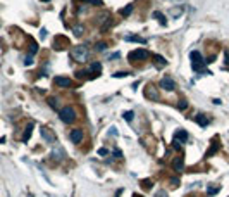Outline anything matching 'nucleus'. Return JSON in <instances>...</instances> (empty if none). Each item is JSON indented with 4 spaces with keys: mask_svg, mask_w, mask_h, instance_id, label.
I'll use <instances>...</instances> for the list:
<instances>
[{
    "mask_svg": "<svg viewBox=\"0 0 229 197\" xmlns=\"http://www.w3.org/2000/svg\"><path fill=\"white\" fill-rule=\"evenodd\" d=\"M72 57L78 61V62H86L88 57H90L88 47H86V45H78V47H74L72 48Z\"/></svg>",
    "mask_w": 229,
    "mask_h": 197,
    "instance_id": "1",
    "label": "nucleus"
},
{
    "mask_svg": "<svg viewBox=\"0 0 229 197\" xmlns=\"http://www.w3.org/2000/svg\"><path fill=\"white\" fill-rule=\"evenodd\" d=\"M60 119H62V123H66V125H71V123L76 119V111H74L71 106H66V107L60 109Z\"/></svg>",
    "mask_w": 229,
    "mask_h": 197,
    "instance_id": "2",
    "label": "nucleus"
},
{
    "mask_svg": "<svg viewBox=\"0 0 229 197\" xmlns=\"http://www.w3.org/2000/svg\"><path fill=\"white\" fill-rule=\"evenodd\" d=\"M189 57H191V66L195 71H205V67H203V59L202 56H200V52H196V50H193L191 54H189ZM207 75H210L208 71H205Z\"/></svg>",
    "mask_w": 229,
    "mask_h": 197,
    "instance_id": "3",
    "label": "nucleus"
},
{
    "mask_svg": "<svg viewBox=\"0 0 229 197\" xmlns=\"http://www.w3.org/2000/svg\"><path fill=\"white\" fill-rule=\"evenodd\" d=\"M129 61L131 62H136V61H145L147 57H150V52L148 50H145V48H136V50H133V52H129Z\"/></svg>",
    "mask_w": 229,
    "mask_h": 197,
    "instance_id": "4",
    "label": "nucleus"
},
{
    "mask_svg": "<svg viewBox=\"0 0 229 197\" xmlns=\"http://www.w3.org/2000/svg\"><path fill=\"white\" fill-rule=\"evenodd\" d=\"M145 97H147V99H150V101H153V102L160 101V93H159V88H155L153 85H148L147 88H145Z\"/></svg>",
    "mask_w": 229,
    "mask_h": 197,
    "instance_id": "5",
    "label": "nucleus"
},
{
    "mask_svg": "<svg viewBox=\"0 0 229 197\" xmlns=\"http://www.w3.org/2000/svg\"><path fill=\"white\" fill-rule=\"evenodd\" d=\"M69 138H71L72 144H81L83 138H85V133H83V130H79V128H74V130H71Z\"/></svg>",
    "mask_w": 229,
    "mask_h": 197,
    "instance_id": "6",
    "label": "nucleus"
},
{
    "mask_svg": "<svg viewBox=\"0 0 229 197\" xmlns=\"http://www.w3.org/2000/svg\"><path fill=\"white\" fill-rule=\"evenodd\" d=\"M160 88L167 90V92H172V90L176 88V83H174L172 78H169V76H164V78L160 80Z\"/></svg>",
    "mask_w": 229,
    "mask_h": 197,
    "instance_id": "7",
    "label": "nucleus"
},
{
    "mask_svg": "<svg viewBox=\"0 0 229 197\" xmlns=\"http://www.w3.org/2000/svg\"><path fill=\"white\" fill-rule=\"evenodd\" d=\"M54 81H55V85L57 86H66V88H69L71 85H72V81H71L69 78H66V76H55V80H54Z\"/></svg>",
    "mask_w": 229,
    "mask_h": 197,
    "instance_id": "8",
    "label": "nucleus"
},
{
    "mask_svg": "<svg viewBox=\"0 0 229 197\" xmlns=\"http://www.w3.org/2000/svg\"><path fill=\"white\" fill-rule=\"evenodd\" d=\"M174 140L179 142V144L186 142V140H188V131H185V130H177L176 133H174Z\"/></svg>",
    "mask_w": 229,
    "mask_h": 197,
    "instance_id": "9",
    "label": "nucleus"
},
{
    "mask_svg": "<svg viewBox=\"0 0 229 197\" xmlns=\"http://www.w3.org/2000/svg\"><path fill=\"white\" fill-rule=\"evenodd\" d=\"M172 168L176 171H183V168H185V161H183V157H176V159L172 161Z\"/></svg>",
    "mask_w": 229,
    "mask_h": 197,
    "instance_id": "10",
    "label": "nucleus"
},
{
    "mask_svg": "<svg viewBox=\"0 0 229 197\" xmlns=\"http://www.w3.org/2000/svg\"><path fill=\"white\" fill-rule=\"evenodd\" d=\"M152 57H153V62H155L157 67H166L167 66V61L164 59L162 56H152Z\"/></svg>",
    "mask_w": 229,
    "mask_h": 197,
    "instance_id": "11",
    "label": "nucleus"
},
{
    "mask_svg": "<svg viewBox=\"0 0 229 197\" xmlns=\"http://www.w3.org/2000/svg\"><path fill=\"white\" fill-rule=\"evenodd\" d=\"M31 131H33V123H30L26 126V130H24V135H22V142H28L31 137Z\"/></svg>",
    "mask_w": 229,
    "mask_h": 197,
    "instance_id": "12",
    "label": "nucleus"
},
{
    "mask_svg": "<svg viewBox=\"0 0 229 197\" xmlns=\"http://www.w3.org/2000/svg\"><path fill=\"white\" fill-rule=\"evenodd\" d=\"M133 7H134L133 4H128V5H126V7L121 11V16H122V17H128V16H129L131 12H133Z\"/></svg>",
    "mask_w": 229,
    "mask_h": 197,
    "instance_id": "13",
    "label": "nucleus"
},
{
    "mask_svg": "<svg viewBox=\"0 0 229 197\" xmlns=\"http://www.w3.org/2000/svg\"><path fill=\"white\" fill-rule=\"evenodd\" d=\"M153 17H155V19H159L162 26H166V24H167V21H166V17H164V14H162V12H153Z\"/></svg>",
    "mask_w": 229,
    "mask_h": 197,
    "instance_id": "14",
    "label": "nucleus"
},
{
    "mask_svg": "<svg viewBox=\"0 0 229 197\" xmlns=\"http://www.w3.org/2000/svg\"><path fill=\"white\" fill-rule=\"evenodd\" d=\"M196 123H198V125H202V126H207V125H208V119L205 118V116L198 114V116H196Z\"/></svg>",
    "mask_w": 229,
    "mask_h": 197,
    "instance_id": "15",
    "label": "nucleus"
},
{
    "mask_svg": "<svg viewBox=\"0 0 229 197\" xmlns=\"http://www.w3.org/2000/svg\"><path fill=\"white\" fill-rule=\"evenodd\" d=\"M41 135H43V137L47 138L48 142H54V140H55V137H54L52 133H48V131H47V128H43V130H41Z\"/></svg>",
    "mask_w": 229,
    "mask_h": 197,
    "instance_id": "16",
    "label": "nucleus"
},
{
    "mask_svg": "<svg viewBox=\"0 0 229 197\" xmlns=\"http://www.w3.org/2000/svg\"><path fill=\"white\" fill-rule=\"evenodd\" d=\"M54 157H55V159H62V157H64V150L62 149H60V147H57V149L55 150H54Z\"/></svg>",
    "mask_w": 229,
    "mask_h": 197,
    "instance_id": "17",
    "label": "nucleus"
},
{
    "mask_svg": "<svg viewBox=\"0 0 229 197\" xmlns=\"http://www.w3.org/2000/svg\"><path fill=\"white\" fill-rule=\"evenodd\" d=\"M217 149H219V145H217V144H212V147L207 150V154H205V157H210L214 152H217Z\"/></svg>",
    "mask_w": 229,
    "mask_h": 197,
    "instance_id": "18",
    "label": "nucleus"
},
{
    "mask_svg": "<svg viewBox=\"0 0 229 197\" xmlns=\"http://www.w3.org/2000/svg\"><path fill=\"white\" fill-rule=\"evenodd\" d=\"M100 69H102L100 62H93V64H91V67H90V73L93 71V73H96V75H98V73H100Z\"/></svg>",
    "mask_w": 229,
    "mask_h": 197,
    "instance_id": "19",
    "label": "nucleus"
},
{
    "mask_svg": "<svg viewBox=\"0 0 229 197\" xmlns=\"http://www.w3.org/2000/svg\"><path fill=\"white\" fill-rule=\"evenodd\" d=\"M141 187H143L145 190H150L152 189V180H143V182H141Z\"/></svg>",
    "mask_w": 229,
    "mask_h": 197,
    "instance_id": "20",
    "label": "nucleus"
},
{
    "mask_svg": "<svg viewBox=\"0 0 229 197\" xmlns=\"http://www.w3.org/2000/svg\"><path fill=\"white\" fill-rule=\"evenodd\" d=\"M126 40H128V42H140V43H145V40H143V38H140V37H126Z\"/></svg>",
    "mask_w": 229,
    "mask_h": 197,
    "instance_id": "21",
    "label": "nucleus"
},
{
    "mask_svg": "<svg viewBox=\"0 0 229 197\" xmlns=\"http://www.w3.org/2000/svg\"><path fill=\"white\" fill-rule=\"evenodd\" d=\"M219 190H221V187H208L207 194H208V195H214V194H217Z\"/></svg>",
    "mask_w": 229,
    "mask_h": 197,
    "instance_id": "22",
    "label": "nucleus"
},
{
    "mask_svg": "<svg viewBox=\"0 0 229 197\" xmlns=\"http://www.w3.org/2000/svg\"><path fill=\"white\" fill-rule=\"evenodd\" d=\"M129 73L128 71H117V73H114V78H124V76H128Z\"/></svg>",
    "mask_w": 229,
    "mask_h": 197,
    "instance_id": "23",
    "label": "nucleus"
},
{
    "mask_svg": "<svg viewBox=\"0 0 229 197\" xmlns=\"http://www.w3.org/2000/svg\"><path fill=\"white\" fill-rule=\"evenodd\" d=\"M133 118H134V112H133V111H128V112H124V119H126V121H131Z\"/></svg>",
    "mask_w": 229,
    "mask_h": 197,
    "instance_id": "24",
    "label": "nucleus"
},
{
    "mask_svg": "<svg viewBox=\"0 0 229 197\" xmlns=\"http://www.w3.org/2000/svg\"><path fill=\"white\" fill-rule=\"evenodd\" d=\"M72 31H74V35H76V37H79V35H83V31H85V28H83V26H76Z\"/></svg>",
    "mask_w": 229,
    "mask_h": 197,
    "instance_id": "25",
    "label": "nucleus"
},
{
    "mask_svg": "<svg viewBox=\"0 0 229 197\" xmlns=\"http://www.w3.org/2000/svg\"><path fill=\"white\" fill-rule=\"evenodd\" d=\"M79 2H85V4H93V5H102L100 0H79Z\"/></svg>",
    "mask_w": 229,
    "mask_h": 197,
    "instance_id": "26",
    "label": "nucleus"
},
{
    "mask_svg": "<svg viewBox=\"0 0 229 197\" xmlns=\"http://www.w3.org/2000/svg\"><path fill=\"white\" fill-rule=\"evenodd\" d=\"M177 107L181 109V111H185V109L188 107V101H179V104H177Z\"/></svg>",
    "mask_w": 229,
    "mask_h": 197,
    "instance_id": "27",
    "label": "nucleus"
},
{
    "mask_svg": "<svg viewBox=\"0 0 229 197\" xmlns=\"http://www.w3.org/2000/svg\"><path fill=\"white\" fill-rule=\"evenodd\" d=\"M105 48H107V43H104V42L96 43V50H98V52H102V50H105Z\"/></svg>",
    "mask_w": 229,
    "mask_h": 197,
    "instance_id": "28",
    "label": "nucleus"
},
{
    "mask_svg": "<svg viewBox=\"0 0 229 197\" xmlns=\"http://www.w3.org/2000/svg\"><path fill=\"white\" fill-rule=\"evenodd\" d=\"M48 106H52L54 109H57V99H48Z\"/></svg>",
    "mask_w": 229,
    "mask_h": 197,
    "instance_id": "29",
    "label": "nucleus"
},
{
    "mask_svg": "<svg viewBox=\"0 0 229 197\" xmlns=\"http://www.w3.org/2000/svg\"><path fill=\"white\" fill-rule=\"evenodd\" d=\"M36 50H38V45L35 43V42H31V48H30V52H31V54H35Z\"/></svg>",
    "mask_w": 229,
    "mask_h": 197,
    "instance_id": "30",
    "label": "nucleus"
},
{
    "mask_svg": "<svg viewBox=\"0 0 229 197\" xmlns=\"http://www.w3.org/2000/svg\"><path fill=\"white\" fill-rule=\"evenodd\" d=\"M155 197H167V194H166V190H159V192L155 194Z\"/></svg>",
    "mask_w": 229,
    "mask_h": 197,
    "instance_id": "31",
    "label": "nucleus"
},
{
    "mask_svg": "<svg viewBox=\"0 0 229 197\" xmlns=\"http://www.w3.org/2000/svg\"><path fill=\"white\" fill-rule=\"evenodd\" d=\"M172 147L176 150H179V149H181V144H179V142H176V140H172Z\"/></svg>",
    "mask_w": 229,
    "mask_h": 197,
    "instance_id": "32",
    "label": "nucleus"
},
{
    "mask_svg": "<svg viewBox=\"0 0 229 197\" xmlns=\"http://www.w3.org/2000/svg\"><path fill=\"white\" fill-rule=\"evenodd\" d=\"M171 183H172V187H179V180H177V178H172V180H171Z\"/></svg>",
    "mask_w": 229,
    "mask_h": 197,
    "instance_id": "33",
    "label": "nucleus"
},
{
    "mask_svg": "<svg viewBox=\"0 0 229 197\" xmlns=\"http://www.w3.org/2000/svg\"><path fill=\"white\" fill-rule=\"evenodd\" d=\"M76 76H79V78H85V76H86V71H78V73H76Z\"/></svg>",
    "mask_w": 229,
    "mask_h": 197,
    "instance_id": "34",
    "label": "nucleus"
},
{
    "mask_svg": "<svg viewBox=\"0 0 229 197\" xmlns=\"http://www.w3.org/2000/svg\"><path fill=\"white\" fill-rule=\"evenodd\" d=\"M107 152H109V150H107V149H104V147H102V149L98 150V154H100V156H107Z\"/></svg>",
    "mask_w": 229,
    "mask_h": 197,
    "instance_id": "35",
    "label": "nucleus"
},
{
    "mask_svg": "<svg viewBox=\"0 0 229 197\" xmlns=\"http://www.w3.org/2000/svg\"><path fill=\"white\" fill-rule=\"evenodd\" d=\"M31 62H33V59H31V56H28V57H26V61H24V64H26V66H30Z\"/></svg>",
    "mask_w": 229,
    "mask_h": 197,
    "instance_id": "36",
    "label": "nucleus"
},
{
    "mask_svg": "<svg viewBox=\"0 0 229 197\" xmlns=\"http://www.w3.org/2000/svg\"><path fill=\"white\" fill-rule=\"evenodd\" d=\"M214 61H215V56H210L207 61H205V62H207V64H210V62H214Z\"/></svg>",
    "mask_w": 229,
    "mask_h": 197,
    "instance_id": "37",
    "label": "nucleus"
},
{
    "mask_svg": "<svg viewBox=\"0 0 229 197\" xmlns=\"http://www.w3.org/2000/svg\"><path fill=\"white\" fill-rule=\"evenodd\" d=\"M226 64L229 66V50H226Z\"/></svg>",
    "mask_w": 229,
    "mask_h": 197,
    "instance_id": "38",
    "label": "nucleus"
}]
</instances>
